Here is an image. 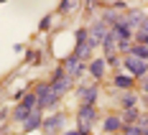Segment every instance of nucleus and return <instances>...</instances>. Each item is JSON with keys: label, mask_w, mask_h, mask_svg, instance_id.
<instances>
[{"label": "nucleus", "mask_w": 148, "mask_h": 135, "mask_svg": "<svg viewBox=\"0 0 148 135\" xmlns=\"http://www.w3.org/2000/svg\"><path fill=\"white\" fill-rule=\"evenodd\" d=\"M61 125H64V115H61V112H56V115L46 117L41 127H44V133H46V135H51V133H59V130H61Z\"/></svg>", "instance_id": "9d476101"}, {"label": "nucleus", "mask_w": 148, "mask_h": 135, "mask_svg": "<svg viewBox=\"0 0 148 135\" xmlns=\"http://www.w3.org/2000/svg\"><path fill=\"white\" fill-rule=\"evenodd\" d=\"M61 66H64V72L72 76V79H77V76H82L84 72H87V61H82V59H77L74 54H69L66 59L61 61Z\"/></svg>", "instance_id": "39448f33"}, {"label": "nucleus", "mask_w": 148, "mask_h": 135, "mask_svg": "<svg viewBox=\"0 0 148 135\" xmlns=\"http://www.w3.org/2000/svg\"><path fill=\"white\" fill-rule=\"evenodd\" d=\"M143 89H146V92H148V79H146V82H143Z\"/></svg>", "instance_id": "412c9836"}, {"label": "nucleus", "mask_w": 148, "mask_h": 135, "mask_svg": "<svg viewBox=\"0 0 148 135\" xmlns=\"http://www.w3.org/2000/svg\"><path fill=\"white\" fill-rule=\"evenodd\" d=\"M72 76L64 72V66H59L56 72H54V76H51V82H49V87L54 89V94L56 97H64V92H69V87H72Z\"/></svg>", "instance_id": "f257e3e1"}, {"label": "nucleus", "mask_w": 148, "mask_h": 135, "mask_svg": "<svg viewBox=\"0 0 148 135\" xmlns=\"http://www.w3.org/2000/svg\"><path fill=\"white\" fill-rule=\"evenodd\" d=\"M41 125H44V115H41V110H36L28 120L23 122V133H33V130H36V127H41Z\"/></svg>", "instance_id": "9b49d317"}, {"label": "nucleus", "mask_w": 148, "mask_h": 135, "mask_svg": "<svg viewBox=\"0 0 148 135\" xmlns=\"http://www.w3.org/2000/svg\"><path fill=\"white\" fill-rule=\"evenodd\" d=\"M125 56H135V59L140 61H148V46L143 44H130V48H128V54Z\"/></svg>", "instance_id": "ddd939ff"}, {"label": "nucleus", "mask_w": 148, "mask_h": 135, "mask_svg": "<svg viewBox=\"0 0 148 135\" xmlns=\"http://www.w3.org/2000/svg\"><path fill=\"white\" fill-rule=\"evenodd\" d=\"M138 120H140V112H138V110H125V112H123V125H125V127H128V125H135Z\"/></svg>", "instance_id": "dca6fc26"}, {"label": "nucleus", "mask_w": 148, "mask_h": 135, "mask_svg": "<svg viewBox=\"0 0 148 135\" xmlns=\"http://www.w3.org/2000/svg\"><path fill=\"white\" fill-rule=\"evenodd\" d=\"M77 97H79V102H82V105L95 107L97 97H100V89H97L95 84H82V87H79V92H77Z\"/></svg>", "instance_id": "423d86ee"}, {"label": "nucleus", "mask_w": 148, "mask_h": 135, "mask_svg": "<svg viewBox=\"0 0 148 135\" xmlns=\"http://www.w3.org/2000/svg\"><path fill=\"white\" fill-rule=\"evenodd\" d=\"M64 135H92L89 130H82V127H77V130H69V133H64Z\"/></svg>", "instance_id": "aec40b11"}, {"label": "nucleus", "mask_w": 148, "mask_h": 135, "mask_svg": "<svg viewBox=\"0 0 148 135\" xmlns=\"http://www.w3.org/2000/svg\"><path fill=\"white\" fill-rule=\"evenodd\" d=\"M146 130L140 127V125H128V127H123V133L120 135H143Z\"/></svg>", "instance_id": "f3484780"}, {"label": "nucleus", "mask_w": 148, "mask_h": 135, "mask_svg": "<svg viewBox=\"0 0 148 135\" xmlns=\"http://www.w3.org/2000/svg\"><path fill=\"white\" fill-rule=\"evenodd\" d=\"M72 8H74V3H72V0H66V3H61V5H59V10H61V13H69Z\"/></svg>", "instance_id": "6ab92c4d"}, {"label": "nucleus", "mask_w": 148, "mask_h": 135, "mask_svg": "<svg viewBox=\"0 0 148 135\" xmlns=\"http://www.w3.org/2000/svg\"><path fill=\"white\" fill-rule=\"evenodd\" d=\"M120 105L125 107V110H135V105H138V97H135L133 92H125V94L120 97Z\"/></svg>", "instance_id": "2eb2a0df"}, {"label": "nucleus", "mask_w": 148, "mask_h": 135, "mask_svg": "<svg viewBox=\"0 0 148 135\" xmlns=\"http://www.w3.org/2000/svg\"><path fill=\"white\" fill-rule=\"evenodd\" d=\"M102 51H105V59H112L118 54V36L112 33V28L107 31V36H105V41H102Z\"/></svg>", "instance_id": "1a4fd4ad"}, {"label": "nucleus", "mask_w": 148, "mask_h": 135, "mask_svg": "<svg viewBox=\"0 0 148 135\" xmlns=\"http://www.w3.org/2000/svg\"><path fill=\"white\" fill-rule=\"evenodd\" d=\"M105 69H107V61H105V59H92L87 72L95 76V79H102V76H105Z\"/></svg>", "instance_id": "f8f14e48"}, {"label": "nucleus", "mask_w": 148, "mask_h": 135, "mask_svg": "<svg viewBox=\"0 0 148 135\" xmlns=\"http://www.w3.org/2000/svg\"><path fill=\"white\" fill-rule=\"evenodd\" d=\"M107 26H105L102 20H97V23H92L89 26V41H92V46H102L105 36H107Z\"/></svg>", "instance_id": "0eeeda50"}, {"label": "nucleus", "mask_w": 148, "mask_h": 135, "mask_svg": "<svg viewBox=\"0 0 148 135\" xmlns=\"http://www.w3.org/2000/svg\"><path fill=\"white\" fill-rule=\"evenodd\" d=\"M49 26H51V18L46 15V18H41V23H38V31H49Z\"/></svg>", "instance_id": "a211bd4d"}, {"label": "nucleus", "mask_w": 148, "mask_h": 135, "mask_svg": "<svg viewBox=\"0 0 148 135\" xmlns=\"http://www.w3.org/2000/svg\"><path fill=\"white\" fill-rule=\"evenodd\" d=\"M123 127H125V125H123V117H118V115H107V117L102 120V130H105L107 135L123 133Z\"/></svg>", "instance_id": "6e6552de"}, {"label": "nucleus", "mask_w": 148, "mask_h": 135, "mask_svg": "<svg viewBox=\"0 0 148 135\" xmlns=\"http://www.w3.org/2000/svg\"><path fill=\"white\" fill-rule=\"evenodd\" d=\"M112 84L118 87V89H128L130 92V87L135 84V79L130 74H115V79H112Z\"/></svg>", "instance_id": "4468645a"}, {"label": "nucleus", "mask_w": 148, "mask_h": 135, "mask_svg": "<svg viewBox=\"0 0 148 135\" xmlns=\"http://www.w3.org/2000/svg\"><path fill=\"white\" fill-rule=\"evenodd\" d=\"M77 122H79L82 130H89V133H92V125L97 122V107L79 105V110H77Z\"/></svg>", "instance_id": "20e7f679"}, {"label": "nucleus", "mask_w": 148, "mask_h": 135, "mask_svg": "<svg viewBox=\"0 0 148 135\" xmlns=\"http://www.w3.org/2000/svg\"><path fill=\"white\" fill-rule=\"evenodd\" d=\"M92 135H95V133H92Z\"/></svg>", "instance_id": "4be33fe9"}, {"label": "nucleus", "mask_w": 148, "mask_h": 135, "mask_svg": "<svg viewBox=\"0 0 148 135\" xmlns=\"http://www.w3.org/2000/svg\"><path fill=\"white\" fill-rule=\"evenodd\" d=\"M36 97H38V110H41V112H44V110H51V107H56V105H59V100H61V97L54 94V89H51L49 84H41V87L36 89Z\"/></svg>", "instance_id": "7ed1b4c3"}, {"label": "nucleus", "mask_w": 148, "mask_h": 135, "mask_svg": "<svg viewBox=\"0 0 148 135\" xmlns=\"http://www.w3.org/2000/svg\"><path fill=\"white\" fill-rule=\"evenodd\" d=\"M123 69L133 79H143L148 74V61H140V59H135V56H123Z\"/></svg>", "instance_id": "f03ea898"}]
</instances>
